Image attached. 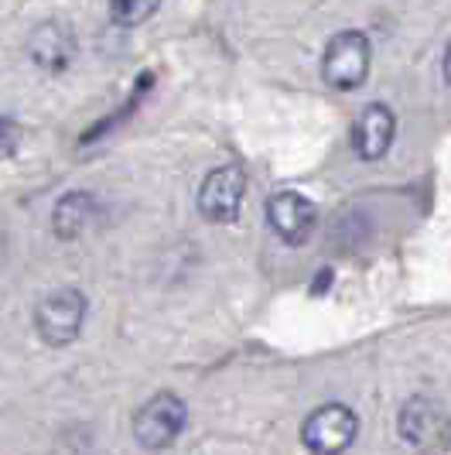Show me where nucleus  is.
<instances>
[{"label": "nucleus", "mask_w": 451, "mask_h": 455, "mask_svg": "<svg viewBox=\"0 0 451 455\" xmlns=\"http://www.w3.org/2000/svg\"><path fill=\"white\" fill-rule=\"evenodd\" d=\"M448 414L431 397H410L397 414V432L414 449H434L448 438Z\"/></svg>", "instance_id": "obj_6"}, {"label": "nucleus", "mask_w": 451, "mask_h": 455, "mask_svg": "<svg viewBox=\"0 0 451 455\" xmlns=\"http://www.w3.org/2000/svg\"><path fill=\"white\" fill-rule=\"evenodd\" d=\"M267 223L284 243H305L318 223V209L301 192H277L267 203Z\"/></svg>", "instance_id": "obj_7"}, {"label": "nucleus", "mask_w": 451, "mask_h": 455, "mask_svg": "<svg viewBox=\"0 0 451 455\" xmlns=\"http://www.w3.org/2000/svg\"><path fill=\"white\" fill-rule=\"evenodd\" d=\"M393 134H397L393 110L384 107V103H369V107H362V114L352 124V148H356L360 158L376 161L390 151Z\"/></svg>", "instance_id": "obj_8"}, {"label": "nucleus", "mask_w": 451, "mask_h": 455, "mask_svg": "<svg viewBox=\"0 0 451 455\" xmlns=\"http://www.w3.org/2000/svg\"><path fill=\"white\" fill-rule=\"evenodd\" d=\"M92 220H96V199L90 192H68L51 212V229L62 240H75L92 227Z\"/></svg>", "instance_id": "obj_10"}, {"label": "nucleus", "mask_w": 451, "mask_h": 455, "mask_svg": "<svg viewBox=\"0 0 451 455\" xmlns=\"http://www.w3.org/2000/svg\"><path fill=\"white\" fill-rule=\"evenodd\" d=\"M86 295L75 288L51 291L35 308V329L48 346H68L86 325Z\"/></svg>", "instance_id": "obj_4"}, {"label": "nucleus", "mask_w": 451, "mask_h": 455, "mask_svg": "<svg viewBox=\"0 0 451 455\" xmlns=\"http://www.w3.org/2000/svg\"><path fill=\"white\" fill-rule=\"evenodd\" d=\"M445 79L451 83V45L445 48Z\"/></svg>", "instance_id": "obj_12"}, {"label": "nucleus", "mask_w": 451, "mask_h": 455, "mask_svg": "<svg viewBox=\"0 0 451 455\" xmlns=\"http://www.w3.org/2000/svg\"><path fill=\"white\" fill-rule=\"evenodd\" d=\"M188 408L175 394H154L147 404H140L134 414V438L137 445H144L147 452H161L168 445H175V438L185 432Z\"/></svg>", "instance_id": "obj_3"}, {"label": "nucleus", "mask_w": 451, "mask_h": 455, "mask_svg": "<svg viewBox=\"0 0 451 455\" xmlns=\"http://www.w3.org/2000/svg\"><path fill=\"white\" fill-rule=\"evenodd\" d=\"M161 7V0H110V14L116 24L123 28H137L147 18H154V11Z\"/></svg>", "instance_id": "obj_11"}, {"label": "nucleus", "mask_w": 451, "mask_h": 455, "mask_svg": "<svg viewBox=\"0 0 451 455\" xmlns=\"http://www.w3.org/2000/svg\"><path fill=\"white\" fill-rule=\"evenodd\" d=\"M360 435V418L345 404H321L301 425V442L312 455L345 452Z\"/></svg>", "instance_id": "obj_2"}, {"label": "nucleus", "mask_w": 451, "mask_h": 455, "mask_svg": "<svg viewBox=\"0 0 451 455\" xmlns=\"http://www.w3.org/2000/svg\"><path fill=\"white\" fill-rule=\"evenodd\" d=\"M247 199V175L236 164H223L205 175L199 188V212L209 223H233Z\"/></svg>", "instance_id": "obj_5"}, {"label": "nucleus", "mask_w": 451, "mask_h": 455, "mask_svg": "<svg viewBox=\"0 0 451 455\" xmlns=\"http://www.w3.org/2000/svg\"><path fill=\"white\" fill-rule=\"evenodd\" d=\"M369 42L362 31H338L328 38L321 55V79L332 90H360L369 76Z\"/></svg>", "instance_id": "obj_1"}, {"label": "nucleus", "mask_w": 451, "mask_h": 455, "mask_svg": "<svg viewBox=\"0 0 451 455\" xmlns=\"http://www.w3.org/2000/svg\"><path fill=\"white\" fill-rule=\"evenodd\" d=\"M31 59L42 68H66L75 55V42L66 24H42L31 35Z\"/></svg>", "instance_id": "obj_9"}]
</instances>
